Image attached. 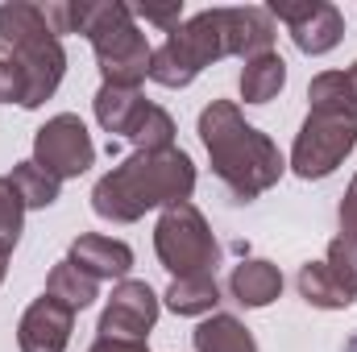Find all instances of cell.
Returning <instances> with one entry per match:
<instances>
[{
    "label": "cell",
    "instance_id": "6da1fadb",
    "mask_svg": "<svg viewBox=\"0 0 357 352\" xmlns=\"http://www.w3.org/2000/svg\"><path fill=\"white\" fill-rule=\"evenodd\" d=\"M199 141L208 150L212 175L229 186V195L237 203L258 199L287 170L278 145L241 116V108L233 99H212L199 112Z\"/></svg>",
    "mask_w": 357,
    "mask_h": 352
},
{
    "label": "cell",
    "instance_id": "7a4b0ae2",
    "mask_svg": "<svg viewBox=\"0 0 357 352\" xmlns=\"http://www.w3.org/2000/svg\"><path fill=\"white\" fill-rule=\"evenodd\" d=\"M195 191V162L183 150H137L96 182L91 211L112 224H133L154 207L187 203Z\"/></svg>",
    "mask_w": 357,
    "mask_h": 352
},
{
    "label": "cell",
    "instance_id": "3957f363",
    "mask_svg": "<svg viewBox=\"0 0 357 352\" xmlns=\"http://www.w3.org/2000/svg\"><path fill=\"white\" fill-rule=\"evenodd\" d=\"M79 33L91 42L96 63L104 83H121V88H142V79L150 75V42L137 29L129 4L116 0H79Z\"/></svg>",
    "mask_w": 357,
    "mask_h": 352
},
{
    "label": "cell",
    "instance_id": "277c9868",
    "mask_svg": "<svg viewBox=\"0 0 357 352\" xmlns=\"http://www.w3.org/2000/svg\"><path fill=\"white\" fill-rule=\"evenodd\" d=\"M225 54V13L204 8L191 21H183L175 33H167V42L150 54V79L158 88H187L204 67L220 63Z\"/></svg>",
    "mask_w": 357,
    "mask_h": 352
},
{
    "label": "cell",
    "instance_id": "5b68a950",
    "mask_svg": "<svg viewBox=\"0 0 357 352\" xmlns=\"http://www.w3.org/2000/svg\"><path fill=\"white\" fill-rule=\"evenodd\" d=\"M154 253L175 278L212 273L220 262V245H216V237H212V228L195 203L162 207L158 228H154Z\"/></svg>",
    "mask_w": 357,
    "mask_h": 352
},
{
    "label": "cell",
    "instance_id": "8992f818",
    "mask_svg": "<svg viewBox=\"0 0 357 352\" xmlns=\"http://www.w3.org/2000/svg\"><path fill=\"white\" fill-rule=\"evenodd\" d=\"M357 145V120L333 116V112H307V120L295 133L291 145V170L303 182L328 178Z\"/></svg>",
    "mask_w": 357,
    "mask_h": 352
},
{
    "label": "cell",
    "instance_id": "52a82bcc",
    "mask_svg": "<svg viewBox=\"0 0 357 352\" xmlns=\"http://www.w3.org/2000/svg\"><path fill=\"white\" fill-rule=\"evenodd\" d=\"M33 162L54 175L59 182L63 178H79L96 162V145H91L88 125L75 116V112H59L50 116L38 133H33Z\"/></svg>",
    "mask_w": 357,
    "mask_h": 352
},
{
    "label": "cell",
    "instance_id": "ba28073f",
    "mask_svg": "<svg viewBox=\"0 0 357 352\" xmlns=\"http://www.w3.org/2000/svg\"><path fill=\"white\" fill-rule=\"evenodd\" d=\"M266 13L291 29V42H295L303 54H328V50H337L341 38H345V17H341V8L328 4V0H299V4L274 0Z\"/></svg>",
    "mask_w": 357,
    "mask_h": 352
},
{
    "label": "cell",
    "instance_id": "9c48e42d",
    "mask_svg": "<svg viewBox=\"0 0 357 352\" xmlns=\"http://www.w3.org/2000/svg\"><path fill=\"white\" fill-rule=\"evenodd\" d=\"M158 323V294L146 282H116L112 298L100 311V336H116V340H146L150 328Z\"/></svg>",
    "mask_w": 357,
    "mask_h": 352
},
{
    "label": "cell",
    "instance_id": "30bf717a",
    "mask_svg": "<svg viewBox=\"0 0 357 352\" xmlns=\"http://www.w3.org/2000/svg\"><path fill=\"white\" fill-rule=\"evenodd\" d=\"M17 67H21V75H25V108H42L59 83H63V75H67V50H63V42L54 38V33H46V38H38V42H29V46H21L17 54H8Z\"/></svg>",
    "mask_w": 357,
    "mask_h": 352
},
{
    "label": "cell",
    "instance_id": "8fae6325",
    "mask_svg": "<svg viewBox=\"0 0 357 352\" xmlns=\"http://www.w3.org/2000/svg\"><path fill=\"white\" fill-rule=\"evenodd\" d=\"M71 328H75V311L63 307L59 298L42 294L25 307V315L17 323V344H21V352H67Z\"/></svg>",
    "mask_w": 357,
    "mask_h": 352
},
{
    "label": "cell",
    "instance_id": "7c38bea8",
    "mask_svg": "<svg viewBox=\"0 0 357 352\" xmlns=\"http://www.w3.org/2000/svg\"><path fill=\"white\" fill-rule=\"evenodd\" d=\"M225 13V46L229 54L237 58H258L274 50V17L258 4H245V8H220Z\"/></svg>",
    "mask_w": 357,
    "mask_h": 352
},
{
    "label": "cell",
    "instance_id": "4fadbf2b",
    "mask_svg": "<svg viewBox=\"0 0 357 352\" xmlns=\"http://www.w3.org/2000/svg\"><path fill=\"white\" fill-rule=\"evenodd\" d=\"M71 262L79 265L84 273H91L96 282H104V278L125 282V273L133 269V249L125 241H112V237H100V232H84L71 245Z\"/></svg>",
    "mask_w": 357,
    "mask_h": 352
},
{
    "label": "cell",
    "instance_id": "5bb4252c",
    "mask_svg": "<svg viewBox=\"0 0 357 352\" xmlns=\"http://www.w3.org/2000/svg\"><path fill=\"white\" fill-rule=\"evenodd\" d=\"M91 108H96V120H100V129H104V133H116V137H133V129L142 125V116H146L150 99L142 95V88L100 83L96 99H91Z\"/></svg>",
    "mask_w": 357,
    "mask_h": 352
},
{
    "label": "cell",
    "instance_id": "9a60e30c",
    "mask_svg": "<svg viewBox=\"0 0 357 352\" xmlns=\"http://www.w3.org/2000/svg\"><path fill=\"white\" fill-rule=\"evenodd\" d=\"M229 294L241 307H270L282 294V273H278V265L262 262V257H245L229 273Z\"/></svg>",
    "mask_w": 357,
    "mask_h": 352
},
{
    "label": "cell",
    "instance_id": "2e32d148",
    "mask_svg": "<svg viewBox=\"0 0 357 352\" xmlns=\"http://www.w3.org/2000/svg\"><path fill=\"white\" fill-rule=\"evenodd\" d=\"M46 33H54V29L46 25V8L25 4V0L0 4V58L17 54L21 46L38 42V38H46Z\"/></svg>",
    "mask_w": 357,
    "mask_h": 352
},
{
    "label": "cell",
    "instance_id": "e0dca14e",
    "mask_svg": "<svg viewBox=\"0 0 357 352\" xmlns=\"http://www.w3.org/2000/svg\"><path fill=\"white\" fill-rule=\"evenodd\" d=\"M191 344H195V352H258L250 328H245L237 315H220V311L208 315V319L195 328Z\"/></svg>",
    "mask_w": 357,
    "mask_h": 352
},
{
    "label": "cell",
    "instance_id": "ac0fdd59",
    "mask_svg": "<svg viewBox=\"0 0 357 352\" xmlns=\"http://www.w3.org/2000/svg\"><path fill=\"white\" fill-rule=\"evenodd\" d=\"M162 298L175 315H216L220 286L212 273H191V278H175Z\"/></svg>",
    "mask_w": 357,
    "mask_h": 352
},
{
    "label": "cell",
    "instance_id": "d6986e66",
    "mask_svg": "<svg viewBox=\"0 0 357 352\" xmlns=\"http://www.w3.org/2000/svg\"><path fill=\"white\" fill-rule=\"evenodd\" d=\"M46 294L59 298V303L71 307V311H84V307H91V303L100 298V282H96L91 273H84L71 257H63V262L50 269V278H46Z\"/></svg>",
    "mask_w": 357,
    "mask_h": 352
},
{
    "label": "cell",
    "instance_id": "ffe728a7",
    "mask_svg": "<svg viewBox=\"0 0 357 352\" xmlns=\"http://www.w3.org/2000/svg\"><path fill=\"white\" fill-rule=\"evenodd\" d=\"M287 83V63L270 50V54H258V58H250L245 67H241V99L245 104H270L278 91Z\"/></svg>",
    "mask_w": 357,
    "mask_h": 352
},
{
    "label": "cell",
    "instance_id": "44dd1931",
    "mask_svg": "<svg viewBox=\"0 0 357 352\" xmlns=\"http://www.w3.org/2000/svg\"><path fill=\"white\" fill-rule=\"evenodd\" d=\"M295 286H299L303 303H312V307H320V311H345V307H354V298L337 286V278L328 273V265H324V262L299 265Z\"/></svg>",
    "mask_w": 357,
    "mask_h": 352
},
{
    "label": "cell",
    "instance_id": "7402d4cb",
    "mask_svg": "<svg viewBox=\"0 0 357 352\" xmlns=\"http://www.w3.org/2000/svg\"><path fill=\"white\" fill-rule=\"evenodd\" d=\"M307 99H312V112H333V116H349L357 120V91L349 83L345 71H324L312 79L307 88Z\"/></svg>",
    "mask_w": 357,
    "mask_h": 352
},
{
    "label": "cell",
    "instance_id": "603a6c76",
    "mask_svg": "<svg viewBox=\"0 0 357 352\" xmlns=\"http://www.w3.org/2000/svg\"><path fill=\"white\" fill-rule=\"evenodd\" d=\"M8 178H13V186L21 191L25 207H50V203L59 199V191H63V182H59L54 175H46L33 158H29V162H17Z\"/></svg>",
    "mask_w": 357,
    "mask_h": 352
},
{
    "label": "cell",
    "instance_id": "cb8c5ba5",
    "mask_svg": "<svg viewBox=\"0 0 357 352\" xmlns=\"http://www.w3.org/2000/svg\"><path fill=\"white\" fill-rule=\"evenodd\" d=\"M21 224H25V199L13 186V178L0 175V257H8L21 241Z\"/></svg>",
    "mask_w": 357,
    "mask_h": 352
},
{
    "label": "cell",
    "instance_id": "d4e9b609",
    "mask_svg": "<svg viewBox=\"0 0 357 352\" xmlns=\"http://www.w3.org/2000/svg\"><path fill=\"white\" fill-rule=\"evenodd\" d=\"M129 141H133L137 150H146V154H150V150H175V120H171V112L158 108V104H150Z\"/></svg>",
    "mask_w": 357,
    "mask_h": 352
},
{
    "label": "cell",
    "instance_id": "484cf974",
    "mask_svg": "<svg viewBox=\"0 0 357 352\" xmlns=\"http://www.w3.org/2000/svg\"><path fill=\"white\" fill-rule=\"evenodd\" d=\"M324 265H328V273L337 278V286H341L349 298H357V241L354 237H337V241L328 245Z\"/></svg>",
    "mask_w": 357,
    "mask_h": 352
},
{
    "label": "cell",
    "instance_id": "4316f807",
    "mask_svg": "<svg viewBox=\"0 0 357 352\" xmlns=\"http://www.w3.org/2000/svg\"><path fill=\"white\" fill-rule=\"evenodd\" d=\"M129 13H133V21L142 17L146 25H158L162 33H175L178 25H183V0H167V4H150L146 0V4H133Z\"/></svg>",
    "mask_w": 357,
    "mask_h": 352
},
{
    "label": "cell",
    "instance_id": "83f0119b",
    "mask_svg": "<svg viewBox=\"0 0 357 352\" xmlns=\"http://www.w3.org/2000/svg\"><path fill=\"white\" fill-rule=\"evenodd\" d=\"M337 220H341V237H354L357 241V175H354V182H349V191H345V199H341Z\"/></svg>",
    "mask_w": 357,
    "mask_h": 352
},
{
    "label": "cell",
    "instance_id": "f1b7e54d",
    "mask_svg": "<svg viewBox=\"0 0 357 352\" xmlns=\"http://www.w3.org/2000/svg\"><path fill=\"white\" fill-rule=\"evenodd\" d=\"M88 352H150L146 340H116V336H100Z\"/></svg>",
    "mask_w": 357,
    "mask_h": 352
},
{
    "label": "cell",
    "instance_id": "f546056e",
    "mask_svg": "<svg viewBox=\"0 0 357 352\" xmlns=\"http://www.w3.org/2000/svg\"><path fill=\"white\" fill-rule=\"evenodd\" d=\"M345 75H349V83H354V91H357V63L349 67V71H345Z\"/></svg>",
    "mask_w": 357,
    "mask_h": 352
},
{
    "label": "cell",
    "instance_id": "4dcf8cb0",
    "mask_svg": "<svg viewBox=\"0 0 357 352\" xmlns=\"http://www.w3.org/2000/svg\"><path fill=\"white\" fill-rule=\"evenodd\" d=\"M345 352H357V336H349V344H345Z\"/></svg>",
    "mask_w": 357,
    "mask_h": 352
},
{
    "label": "cell",
    "instance_id": "1f68e13d",
    "mask_svg": "<svg viewBox=\"0 0 357 352\" xmlns=\"http://www.w3.org/2000/svg\"><path fill=\"white\" fill-rule=\"evenodd\" d=\"M4 262H8V257H0V282H4V269H8V265H4Z\"/></svg>",
    "mask_w": 357,
    "mask_h": 352
}]
</instances>
